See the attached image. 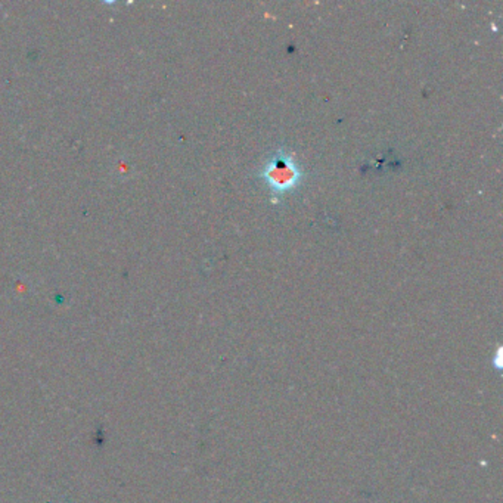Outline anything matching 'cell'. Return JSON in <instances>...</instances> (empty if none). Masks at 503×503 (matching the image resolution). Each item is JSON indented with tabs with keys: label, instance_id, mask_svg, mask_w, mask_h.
Listing matches in <instances>:
<instances>
[{
	"label": "cell",
	"instance_id": "cell-1",
	"mask_svg": "<svg viewBox=\"0 0 503 503\" xmlns=\"http://www.w3.org/2000/svg\"><path fill=\"white\" fill-rule=\"evenodd\" d=\"M266 179L276 189H288L295 185L298 180V171L295 166L286 157L276 158L266 168Z\"/></svg>",
	"mask_w": 503,
	"mask_h": 503
}]
</instances>
